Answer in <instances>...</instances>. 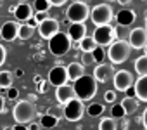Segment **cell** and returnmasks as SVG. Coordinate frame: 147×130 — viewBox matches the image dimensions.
Listing matches in <instances>:
<instances>
[{
  "label": "cell",
  "mask_w": 147,
  "mask_h": 130,
  "mask_svg": "<svg viewBox=\"0 0 147 130\" xmlns=\"http://www.w3.org/2000/svg\"><path fill=\"white\" fill-rule=\"evenodd\" d=\"M73 89H75L76 99H80V101H90L97 94V82H95V78L92 75H83L82 78H78L75 82Z\"/></svg>",
  "instance_id": "obj_1"
},
{
  "label": "cell",
  "mask_w": 147,
  "mask_h": 130,
  "mask_svg": "<svg viewBox=\"0 0 147 130\" xmlns=\"http://www.w3.org/2000/svg\"><path fill=\"white\" fill-rule=\"evenodd\" d=\"M131 54V47L126 40L119 38V40H114L109 49L106 50V57H109L111 64H123Z\"/></svg>",
  "instance_id": "obj_2"
},
{
  "label": "cell",
  "mask_w": 147,
  "mask_h": 130,
  "mask_svg": "<svg viewBox=\"0 0 147 130\" xmlns=\"http://www.w3.org/2000/svg\"><path fill=\"white\" fill-rule=\"evenodd\" d=\"M12 114H14L16 123L28 125L30 121H33V118H35V114H36V108H35L33 102H30V101L24 99V101H19V102L14 106Z\"/></svg>",
  "instance_id": "obj_3"
},
{
  "label": "cell",
  "mask_w": 147,
  "mask_h": 130,
  "mask_svg": "<svg viewBox=\"0 0 147 130\" xmlns=\"http://www.w3.org/2000/svg\"><path fill=\"white\" fill-rule=\"evenodd\" d=\"M71 43H73V42L69 40L67 33L59 31V33H55L52 38H49V50H50L54 56L61 57V56H66V54L71 50Z\"/></svg>",
  "instance_id": "obj_4"
},
{
  "label": "cell",
  "mask_w": 147,
  "mask_h": 130,
  "mask_svg": "<svg viewBox=\"0 0 147 130\" xmlns=\"http://www.w3.org/2000/svg\"><path fill=\"white\" fill-rule=\"evenodd\" d=\"M118 33H116V28H113L111 24H102V26H95L94 30V42L99 45V47H107L111 45L114 40H116Z\"/></svg>",
  "instance_id": "obj_5"
},
{
  "label": "cell",
  "mask_w": 147,
  "mask_h": 130,
  "mask_svg": "<svg viewBox=\"0 0 147 130\" xmlns=\"http://www.w3.org/2000/svg\"><path fill=\"white\" fill-rule=\"evenodd\" d=\"M90 16V9L85 2H71L66 11V18L71 23H85Z\"/></svg>",
  "instance_id": "obj_6"
},
{
  "label": "cell",
  "mask_w": 147,
  "mask_h": 130,
  "mask_svg": "<svg viewBox=\"0 0 147 130\" xmlns=\"http://www.w3.org/2000/svg\"><path fill=\"white\" fill-rule=\"evenodd\" d=\"M83 114H85L83 101H80L76 97L62 106V118H66L67 121H78V120H82Z\"/></svg>",
  "instance_id": "obj_7"
},
{
  "label": "cell",
  "mask_w": 147,
  "mask_h": 130,
  "mask_svg": "<svg viewBox=\"0 0 147 130\" xmlns=\"http://www.w3.org/2000/svg\"><path fill=\"white\" fill-rule=\"evenodd\" d=\"M88 18L92 19V23H94L95 26H102V24H109V23L113 21L114 14H113L111 5H107V4H99V5H95V7L90 11V16H88Z\"/></svg>",
  "instance_id": "obj_8"
},
{
  "label": "cell",
  "mask_w": 147,
  "mask_h": 130,
  "mask_svg": "<svg viewBox=\"0 0 147 130\" xmlns=\"http://www.w3.org/2000/svg\"><path fill=\"white\" fill-rule=\"evenodd\" d=\"M36 31H38V35L42 37V38H45V40H49V38H52L55 33H59V21L55 19V18H47V19H43L42 23H38L36 24Z\"/></svg>",
  "instance_id": "obj_9"
},
{
  "label": "cell",
  "mask_w": 147,
  "mask_h": 130,
  "mask_svg": "<svg viewBox=\"0 0 147 130\" xmlns=\"http://www.w3.org/2000/svg\"><path fill=\"white\" fill-rule=\"evenodd\" d=\"M133 75L126 70H119L113 75V83H114V89L119 90V92H125L126 89H130L133 85Z\"/></svg>",
  "instance_id": "obj_10"
},
{
  "label": "cell",
  "mask_w": 147,
  "mask_h": 130,
  "mask_svg": "<svg viewBox=\"0 0 147 130\" xmlns=\"http://www.w3.org/2000/svg\"><path fill=\"white\" fill-rule=\"evenodd\" d=\"M113 75H114L113 64H109V62H99L97 66H95V70H94L92 77L95 78L97 83H106V82H109L113 78Z\"/></svg>",
  "instance_id": "obj_11"
},
{
  "label": "cell",
  "mask_w": 147,
  "mask_h": 130,
  "mask_svg": "<svg viewBox=\"0 0 147 130\" xmlns=\"http://www.w3.org/2000/svg\"><path fill=\"white\" fill-rule=\"evenodd\" d=\"M9 12L14 14V19L19 21L21 24H23V23H28V21L33 18V7H31L28 2H26V4H19V5H16V7H11Z\"/></svg>",
  "instance_id": "obj_12"
},
{
  "label": "cell",
  "mask_w": 147,
  "mask_h": 130,
  "mask_svg": "<svg viewBox=\"0 0 147 130\" xmlns=\"http://www.w3.org/2000/svg\"><path fill=\"white\" fill-rule=\"evenodd\" d=\"M128 43L131 49H144L145 43H147V31L145 28H133L130 31V37H128Z\"/></svg>",
  "instance_id": "obj_13"
},
{
  "label": "cell",
  "mask_w": 147,
  "mask_h": 130,
  "mask_svg": "<svg viewBox=\"0 0 147 130\" xmlns=\"http://www.w3.org/2000/svg\"><path fill=\"white\" fill-rule=\"evenodd\" d=\"M49 82L57 89L61 85H66L67 83V71L64 66H54L50 71H49Z\"/></svg>",
  "instance_id": "obj_14"
},
{
  "label": "cell",
  "mask_w": 147,
  "mask_h": 130,
  "mask_svg": "<svg viewBox=\"0 0 147 130\" xmlns=\"http://www.w3.org/2000/svg\"><path fill=\"white\" fill-rule=\"evenodd\" d=\"M18 30H19L18 21H5L0 26V37L5 42H12V40L18 38Z\"/></svg>",
  "instance_id": "obj_15"
},
{
  "label": "cell",
  "mask_w": 147,
  "mask_h": 130,
  "mask_svg": "<svg viewBox=\"0 0 147 130\" xmlns=\"http://www.w3.org/2000/svg\"><path fill=\"white\" fill-rule=\"evenodd\" d=\"M76 94H75V89H73V85H61L55 89V99L61 106H64L66 102H69L71 99H75Z\"/></svg>",
  "instance_id": "obj_16"
},
{
  "label": "cell",
  "mask_w": 147,
  "mask_h": 130,
  "mask_svg": "<svg viewBox=\"0 0 147 130\" xmlns=\"http://www.w3.org/2000/svg\"><path fill=\"white\" fill-rule=\"evenodd\" d=\"M67 37L71 42H80L82 38L87 37V26L85 23H71L69 28H67Z\"/></svg>",
  "instance_id": "obj_17"
},
{
  "label": "cell",
  "mask_w": 147,
  "mask_h": 130,
  "mask_svg": "<svg viewBox=\"0 0 147 130\" xmlns=\"http://www.w3.org/2000/svg\"><path fill=\"white\" fill-rule=\"evenodd\" d=\"M131 87L135 89V95H137V99L142 101V102H147V75L138 77L137 82H133Z\"/></svg>",
  "instance_id": "obj_18"
},
{
  "label": "cell",
  "mask_w": 147,
  "mask_h": 130,
  "mask_svg": "<svg viewBox=\"0 0 147 130\" xmlns=\"http://www.w3.org/2000/svg\"><path fill=\"white\" fill-rule=\"evenodd\" d=\"M66 71H67V80L76 82L78 78H82L85 75V66L82 62H71L69 66L66 68Z\"/></svg>",
  "instance_id": "obj_19"
},
{
  "label": "cell",
  "mask_w": 147,
  "mask_h": 130,
  "mask_svg": "<svg viewBox=\"0 0 147 130\" xmlns=\"http://www.w3.org/2000/svg\"><path fill=\"white\" fill-rule=\"evenodd\" d=\"M116 21H118V24L119 26H130V24H133V21H135V12L131 11V9H121L118 14H116Z\"/></svg>",
  "instance_id": "obj_20"
},
{
  "label": "cell",
  "mask_w": 147,
  "mask_h": 130,
  "mask_svg": "<svg viewBox=\"0 0 147 130\" xmlns=\"http://www.w3.org/2000/svg\"><path fill=\"white\" fill-rule=\"evenodd\" d=\"M119 104L123 106V109H125V113H126V114H133V113L138 109L140 101H138L137 97H125Z\"/></svg>",
  "instance_id": "obj_21"
},
{
  "label": "cell",
  "mask_w": 147,
  "mask_h": 130,
  "mask_svg": "<svg viewBox=\"0 0 147 130\" xmlns=\"http://www.w3.org/2000/svg\"><path fill=\"white\" fill-rule=\"evenodd\" d=\"M36 31V28L35 26H31V24H28V23H23V24H19V30H18V38H21V40H30L31 37H33V33Z\"/></svg>",
  "instance_id": "obj_22"
},
{
  "label": "cell",
  "mask_w": 147,
  "mask_h": 130,
  "mask_svg": "<svg viewBox=\"0 0 147 130\" xmlns=\"http://www.w3.org/2000/svg\"><path fill=\"white\" fill-rule=\"evenodd\" d=\"M133 68H135L137 75H140V77L147 75V56H145V54L135 59V62H133Z\"/></svg>",
  "instance_id": "obj_23"
},
{
  "label": "cell",
  "mask_w": 147,
  "mask_h": 130,
  "mask_svg": "<svg viewBox=\"0 0 147 130\" xmlns=\"http://www.w3.org/2000/svg\"><path fill=\"white\" fill-rule=\"evenodd\" d=\"M78 47H80L82 52H92V50L97 47V43L94 42L92 37H85V38H82V40L78 42Z\"/></svg>",
  "instance_id": "obj_24"
},
{
  "label": "cell",
  "mask_w": 147,
  "mask_h": 130,
  "mask_svg": "<svg viewBox=\"0 0 147 130\" xmlns=\"http://www.w3.org/2000/svg\"><path fill=\"white\" fill-rule=\"evenodd\" d=\"M12 82H14V75L11 71H0V89H9L12 87Z\"/></svg>",
  "instance_id": "obj_25"
},
{
  "label": "cell",
  "mask_w": 147,
  "mask_h": 130,
  "mask_svg": "<svg viewBox=\"0 0 147 130\" xmlns=\"http://www.w3.org/2000/svg\"><path fill=\"white\" fill-rule=\"evenodd\" d=\"M104 109H106V106L102 104V102H92L88 108H87V113H88V116H100L102 113H104Z\"/></svg>",
  "instance_id": "obj_26"
},
{
  "label": "cell",
  "mask_w": 147,
  "mask_h": 130,
  "mask_svg": "<svg viewBox=\"0 0 147 130\" xmlns=\"http://www.w3.org/2000/svg\"><path fill=\"white\" fill-rule=\"evenodd\" d=\"M99 130H118V123L114 118H102L99 123Z\"/></svg>",
  "instance_id": "obj_27"
},
{
  "label": "cell",
  "mask_w": 147,
  "mask_h": 130,
  "mask_svg": "<svg viewBox=\"0 0 147 130\" xmlns=\"http://www.w3.org/2000/svg\"><path fill=\"white\" fill-rule=\"evenodd\" d=\"M57 123H59V120L50 116V114H47V113L42 114V118H40V125L45 127V128H54V127H57Z\"/></svg>",
  "instance_id": "obj_28"
},
{
  "label": "cell",
  "mask_w": 147,
  "mask_h": 130,
  "mask_svg": "<svg viewBox=\"0 0 147 130\" xmlns=\"http://www.w3.org/2000/svg\"><path fill=\"white\" fill-rule=\"evenodd\" d=\"M123 116H126V113H125L123 106H121L119 102L113 104V108H111V118H114V120H119V118H123Z\"/></svg>",
  "instance_id": "obj_29"
},
{
  "label": "cell",
  "mask_w": 147,
  "mask_h": 130,
  "mask_svg": "<svg viewBox=\"0 0 147 130\" xmlns=\"http://www.w3.org/2000/svg\"><path fill=\"white\" fill-rule=\"evenodd\" d=\"M31 7H35L36 12H49V9H50L52 5L49 4V0H35V4H33Z\"/></svg>",
  "instance_id": "obj_30"
},
{
  "label": "cell",
  "mask_w": 147,
  "mask_h": 130,
  "mask_svg": "<svg viewBox=\"0 0 147 130\" xmlns=\"http://www.w3.org/2000/svg\"><path fill=\"white\" fill-rule=\"evenodd\" d=\"M92 56H94V61L95 62H102L104 59H106V50H104V47H95L94 50H92Z\"/></svg>",
  "instance_id": "obj_31"
},
{
  "label": "cell",
  "mask_w": 147,
  "mask_h": 130,
  "mask_svg": "<svg viewBox=\"0 0 147 130\" xmlns=\"http://www.w3.org/2000/svg\"><path fill=\"white\" fill-rule=\"evenodd\" d=\"M47 114H50V116H54V118H62V106L59 104V106H50L49 108V111H47Z\"/></svg>",
  "instance_id": "obj_32"
},
{
  "label": "cell",
  "mask_w": 147,
  "mask_h": 130,
  "mask_svg": "<svg viewBox=\"0 0 147 130\" xmlns=\"http://www.w3.org/2000/svg\"><path fill=\"white\" fill-rule=\"evenodd\" d=\"M94 56L92 52H82V64L83 66H88V64H94Z\"/></svg>",
  "instance_id": "obj_33"
},
{
  "label": "cell",
  "mask_w": 147,
  "mask_h": 130,
  "mask_svg": "<svg viewBox=\"0 0 147 130\" xmlns=\"http://www.w3.org/2000/svg\"><path fill=\"white\" fill-rule=\"evenodd\" d=\"M7 97H9L11 101H16V99L19 97V90L14 89V87H9V89H7Z\"/></svg>",
  "instance_id": "obj_34"
},
{
  "label": "cell",
  "mask_w": 147,
  "mask_h": 130,
  "mask_svg": "<svg viewBox=\"0 0 147 130\" xmlns=\"http://www.w3.org/2000/svg\"><path fill=\"white\" fill-rule=\"evenodd\" d=\"M116 101V92L114 90H106L104 94V102H114Z\"/></svg>",
  "instance_id": "obj_35"
},
{
  "label": "cell",
  "mask_w": 147,
  "mask_h": 130,
  "mask_svg": "<svg viewBox=\"0 0 147 130\" xmlns=\"http://www.w3.org/2000/svg\"><path fill=\"white\" fill-rule=\"evenodd\" d=\"M5 57H7V50H5V47L0 43V66L5 62Z\"/></svg>",
  "instance_id": "obj_36"
},
{
  "label": "cell",
  "mask_w": 147,
  "mask_h": 130,
  "mask_svg": "<svg viewBox=\"0 0 147 130\" xmlns=\"http://www.w3.org/2000/svg\"><path fill=\"white\" fill-rule=\"evenodd\" d=\"M66 2H67V0H49V4L54 5V7H61V5H64Z\"/></svg>",
  "instance_id": "obj_37"
},
{
  "label": "cell",
  "mask_w": 147,
  "mask_h": 130,
  "mask_svg": "<svg viewBox=\"0 0 147 130\" xmlns=\"http://www.w3.org/2000/svg\"><path fill=\"white\" fill-rule=\"evenodd\" d=\"M26 128H28V130H40V123H35V121H30V123L26 125Z\"/></svg>",
  "instance_id": "obj_38"
},
{
  "label": "cell",
  "mask_w": 147,
  "mask_h": 130,
  "mask_svg": "<svg viewBox=\"0 0 147 130\" xmlns=\"http://www.w3.org/2000/svg\"><path fill=\"white\" fill-rule=\"evenodd\" d=\"M142 125H144V128L147 130V108H145L144 113H142Z\"/></svg>",
  "instance_id": "obj_39"
},
{
  "label": "cell",
  "mask_w": 147,
  "mask_h": 130,
  "mask_svg": "<svg viewBox=\"0 0 147 130\" xmlns=\"http://www.w3.org/2000/svg\"><path fill=\"white\" fill-rule=\"evenodd\" d=\"M36 83H38V92H42V94H43V92L47 90V89H45V82H42V78H40Z\"/></svg>",
  "instance_id": "obj_40"
},
{
  "label": "cell",
  "mask_w": 147,
  "mask_h": 130,
  "mask_svg": "<svg viewBox=\"0 0 147 130\" xmlns=\"http://www.w3.org/2000/svg\"><path fill=\"white\" fill-rule=\"evenodd\" d=\"M125 94H126V97H137V95H135V89H133V87L126 89V90H125Z\"/></svg>",
  "instance_id": "obj_41"
},
{
  "label": "cell",
  "mask_w": 147,
  "mask_h": 130,
  "mask_svg": "<svg viewBox=\"0 0 147 130\" xmlns=\"http://www.w3.org/2000/svg\"><path fill=\"white\" fill-rule=\"evenodd\" d=\"M12 130H28V128H26V125L18 123V125H14V127H12Z\"/></svg>",
  "instance_id": "obj_42"
},
{
  "label": "cell",
  "mask_w": 147,
  "mask_h": 130,
  "mask_svg": "<svg viewBox=\"0 0 147 130\" xmlns=\"http://www.w3.org/2000/svg\"><path fill=\"white\" fill-rule=\"evenodd\" d=\"M4 109H5V101H4L2 95H0V113H4Z\"/></svg>",
  "instance_id": "obj_43"
},
{
  "label": "cell",
  "mask_w": 147,
  "mask_h": 130,
  "mask_svg": "<svg viewBox=\"0 0 147 130\" xmlns=\"http://www.w3.org/2000/svg\"><path fill=\"white\" fill-rule=\"evenodd\" d=\"M116 2H118L119 5H128V4L131 2V0H116Z\"/></svg>",
  "instance_id": "obj_44"
},
{
  "label": "cell",
  "mask_w": 147,
  "mask_h": 130,
  "mask_svg": "<svg viewBox=\"0 0 147 130\" xmlns=\"http://www.w3.org/2000/svg\"><path fill=\"white\" fill-rule=\"evenodd\" d=\"M14 77H23V70H21V68H18V70L14 71Z\"/></svg>",
  "instance_id": "obj_45"
},
{
  "label": "cell",
  "mask_w": 147,
  "mask_h": 130,
  "mask_svg": "<svg viewBox=\"0 0 147 130\" xmlns=\"http://www.w3.org/2000/svg\"><path fill=\"white\" fill-rule=\"evenodd\" d=\"M19 4H26V2H30V0H18Z\"/></svg>",
  "instance_id": "obj_46"
},
{
  "label": "cell",
  "mask_w": 147,
  "mask_h": 130,
  "mask_svg": "<svg viewBox=\"0 0 147 130\" xmlns=\"http://www.w3.org/2000/svg\"><path fill=\"white\" fill-rule=\"evenodd\" d=\"M2 130H12V127H4Z\"/></svg>",
  "instance_id": "obj_47"
},
{
  "label": "cell",
  "mask_w": 147,
  "mask_h": 130,
  "mask_svg": "<svg viewBox=\"0 0 147 130\" xmlns=\"http://www.w3.org/2000/svg\"><path fill=\"white\" fill-rule=\"evenodd\" d=\"M144 50H145V56H147V43H145V47H144Z\"/></svg>",
  "instance_id": "obj_48"
},
{
  "label": "cell",
  "mask_w": 147,
  "mask_h": 130,
  "mask_svg": "<svg viewBox=\"0 0 147 130\" xmlns=\"http://www.w3.org/2000/svg\"><path fill=\"white\" fill-rule=\"evenodd\" d=\"M145 31H147V16H145Z\"/></svg>",
  "instance_id": "obj_49"
},
{
  "label": "cell",
  "mask_w": 147,
  "mask_h": 130,
  "mask_svg": "<svg viewBox=\"0 0 147 130\" xmlns=\"http://www.w3.org/2000/svg\"><path fill=\"white\" fill-rule=\"evenodd\" d=\"M73 2H85V0H73Z\"/></svg>",
  "instance_id": "obj_50"
},
{
  "label": "cell",
  "mask_w": 147,
  "mask_h": 130,
  "mask_svg": "<svg viewBox=\"0 0 147 130\" xmlns=\"http://www.w3.org/2000/svg\"><path fill=\"white\" fill-rule=\"evenodd\" d=\"M107 2H109V4H111V2H116V0H107Z\"/></svg>",
  "instance_id": "obj_51"
},
{
  "label": "cell",
  "mask_w": 147,
  "mask_h": 130,
  "mask_svg": "<svg viewBox=\"0 0 147 130\" xmlns=\"http://www.w3.org/2000/svg\"><path fill=\"white\" fill-rule=\"evenodd\" d=\"M0 2H2V0H0Z\"/></svg>",
  "instance_id": "obj_52"
},
{
  "label": "cell",
  "mask_w": 147,
  "mask_h": 130,
  "mask_svg": "<svg viewBox=\"0 0 147 130\" xmlns=\"http://www.w3.org/2000/svg\"><path fill=\"white\" fill-rule=\"evenodd\" d=\"M144 2H145V0H144Z\"/></svg>",
  "instance_id": "obj_53"
},
{
  "label": "cell",
  "mask_w": 147,
  "mask_h": 130,
  "mask_svg": "<svg viewBox=\"0 0 147 130\" xmlns=\"http://www.w3.org/2000/svg\"><path fill=\"white\" fill-rule=\"evenodd\" d=\"M145 2H147V0H145Z\"/></svg>",
  "instance_id": "obj_54"
}]
</instances>
